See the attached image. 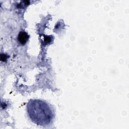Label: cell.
<instances>
[{
	"label": "cell",
	"mask_w": 129,
	"mask_h": 129,
	"mask_svg": "<svg viewBox=\"0 0 129 129\" xmlns=\"http://www.w3.org/2000/svg\"><path fill=\"white\" fill-rule=\"evenodd\" d=\"M29 38L28 35L25 32H20L18 35V40L22 44H24L27 41Z\"/></svg>",
	"instance_id": "cell-2"
},
{
	"label": "cell",
	"mask_w": 129,
	"mask_h": 129,
	"mask_svg": "<svg viewBox=\"0 0 129 129\" xmlns=\"http://www.w3.org/2000/svg\"><path fill=\"white\" fill-rule=\"evenodd\" d=\"M28 115L34 123L46 125L51 123L54 117V112L45 101L40 99H31L27 105Z\"/></svg>",
	"instance_id": "cell-1"
}]
</instances>
